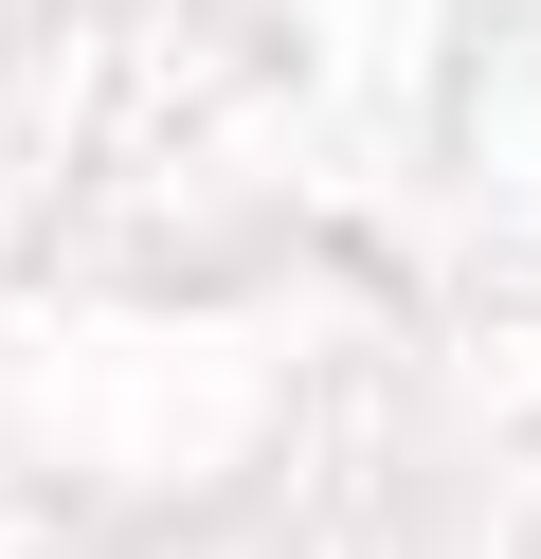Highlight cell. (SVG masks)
Listing matches in <instances>:
<instances>
[]
</instances>
